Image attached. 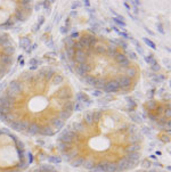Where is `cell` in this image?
<instances>
[{
	"mask_svg": "<svg viewBox=\"0 0 171 172\" xmlns=\"http://www.w3.org/2000/svg\"><path fill=\"white\" fill-rule=\"evenodd\" d=\"M56 145L63 160L73 168L88 172H128L141 161L145 138L124 113L97 107L67 122Z\"/></svg>",
	"mask_w": 171,
	"mask_h": 172,
	"instance_id": "6da1fadb",
	"label": "cell"
},
{
	"mask_svg": "<svg viewBox=\"0 0 171 172\" xmlns=\"http://www.w3.org/2000/svg\"><path fill=\"white\" fill-rule=\"evenodd\" d=\"M76 104L74 87L54 66L24 70L0 91V121L7 129L32 137L59 133Z\"/></svg>",
	"mask_w": 171,
	"mask_h": 172,
	"instance_id": "7a4b0ae2",
	"label": "cell"
},
{
	"mask_svg": "<svg viewBox=\"0 0 171 172\" xmlns=\"http://www.w3.org/2000/svg\"><path fill=\"white\" fill-rule=\"evenodd\" d=\"M62 54L70 72L99 91L126 95L140 81L141 70L136 57L103 34L88 30L72 33L63 41Z\"/></svg>",
	"mask_w": 171,
	"mask_h": 172,
	"instance_id": "3957f363",
	"label": "cell"
},
{
	"mask_svg": "<svg viewBox=\"0 0 171 172\" xmlns=\"http://www.w3.org/2000/svg\"><path fill=\"white\" fill-rule=\"evenodd\" d=\"M30 161L24 141L11 130L0 127V172H25Z\"/></svg>",
	"mask_w": 171,
	"mask_h": 172,
	"instance_id": "277c9868",
	"label": "cell"
},
{
	"mask_svg": "<svg viewBox=\"0 0 171 172\" xmlns=\"http://www.w3.org/2000/svg\"><path fill=\"white\" fill-rule=\"evenodd\" d=\"M33 11L34 5L30 0L0 1V31L25 23L32 16Z\"/></svg>",
	"mask_w": 171,
	"mask_h": 172,
	"instance_id": "5b68a950",
	"label": "cell"
},
{
	"mask_svg": "<svg viewBox=\"0 0 171 172\" xmlns=\"http://www.w3.org/2000/svg\"><path fill=\"white\" fill-rule=\"evenodd\" d=\"M17 46L9 33L0 31V81L16 63Z\"/></svg>",
	"mask_w": 171,
	"mask_h": 172,
	"instance_id": "8992f818",
	"label": "cell"
},
{
	"mask_svg": "<svg viewBox=\"0 0 171 172\" xmlns=\"http://www.w3.org/2000/svg\"><path fill=\"white\" fill-rule=\"evenodd\" d=\"M25 172H64L63 170L54 166L52 164H40V165H37L30 170H26Z\"/></svg>",
	"mask_w": 171,
	"mask_h": 172,
	"instance_id": "52a82bcc",
	"label": "cell"
},
{
	"mask_svg": "<svg viewBox=\"0 0 171 172\" xmlns=\"http://www.w3.org/2000/svg\"><path fill=\"white\" fill-rule=\"evenodd\" d=\"M132 172H167L164 170H161V169H140V170H136V171Z\"/></svg>",
	"mask_w": 171,
	"mask_h": 172,
	"instance_id": "ba28073f",
	"label": "cell"
}]
</instances>
